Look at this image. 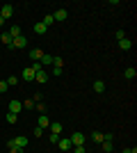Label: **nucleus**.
<instances>
[{"label": "nucleus", "instance_id": "f257e3e1", "mask_svg": "<svg viewBox=\"0 0 137 153\" xmlns=\"http://www.w3.org/2000/svg\"><path fill=\"white\" fill-rule=\"evenodd\" d=\"M69 140H71V146H85L87 137H85L82 133H73L71 137H69Z\"/></svg>", "mask_w": 137, "mask_h": 153}, {"label": "nucleus", "instance_id": "f03ea898", "mask_svg": "<svg viewBox=\"0 0 137 153\" xmlns=\"http://www.w3.org/2000/svg\"><path fill=\"white\" fill-rule=\"evenodd\" d=\"M21 110H23V101H19V98L9 101V110H7V112H14V114H19Z\"/></svg>", "mask_w": 137, "mask_h": 153}, {"label": "nucleus", "instance_id": "7ed1b4c3", "mask_svg": "<svg viewBox=\"0 0 137 153\" xmlns=\"http://www.w3.org/2000/svg\"><path fill=\"white\" fill-rule=\"evenodd\" d=\"M57 144H59V151H62V153H69V151H71V140H69V137H59Z\"/></svg>", "mask_w": 137, "mask_h": 153}, {"label": "nucleus", "instance_id": "20e7f679", "mask_svg": "<svg viewBox=\"0 0 137 153\" xmlns=\"http://www.w3.org/2000/svg\"><path fill=\"white\" fill-rule=\"evenodd\" d=\"M27 46V39H25V34H21V37H16L12 41V46H9V48H25Z\"/></svg>", "mask_w": 137, "mask_h": 153}, {"label": "nucleus", "instance_id": "39448f33", "mask_svg": "<svg viewBox=\"0 0 137 153\" xmlns=\"http://www.w3.org/2000/svg\"><path fill=\"white\" fill-rule=\"evenodd\" d=\"M12 14H14V7H12V5H5V7H0V19H2V21H7L9 16H12Z\"/></svg>", "mask_w": 137, "mask_h": 153}, {"label": "nucleus", "instance_id": "423d86ee", "mask_svg": "<svg viewBox=\"0 0 137 153\" xmlns=\"http://www.w3.org/2000/svg\"><path fill=\"white\" fill-rule=\"evenodd\" d=\"M14 146H16V149H25L27 146V137H25V135H19V137H14Z\"/></svg>", "mask_w": 137, "mask_h": 153}, {"label": "nucleus", "instance_id": "0eeeda50", "mask_svg": "<svg viewBox=\"0 0 137 153\" xmlns=\"http://www.w3.org/2000/svg\"><path fill=\"white\" fill-rule=\"evenodd\" d=\"M34 82H41V85H46V82H48V73H46L44 69H41V71H37V73H34Z\"/></svg>", "mask_w": 137, "mask_h": 153}, {"label": "nucleus", "instance_id": "6e6552de", "mask_svg": "<svg viewBox=\"0 0 137 153\" xmlns=\"http://www.w3.org/2000/svg\"><path fill=\"white\" fill-rule=\"evenodd\" d=\"M66 16H69V12H66V9H57V12L53 14L55 23H62V21H66Z\"/></svg>", "mask_w": 137, "mask_h": 153}, {"label": "nucleus", "instance_id": "1a4fd4ad", "mask_svg": "<svg viewBox=\"0 0 137 153\" xmlns=\"http://www.w3.org/2000/svg\"><path fill=\"white\" fill-rule=\"evenodd\" d=\"M48 128H50V135H59V133H62V123H59V121H50Z\"/></svg>", "mask_w": 137, "mask_h": 153}, {"label": "nucleus", "instance_id": "9d476101", "mask_svg": "<svg viewBox=\"0 0 137 153\" xmlns=\"http://www.w3.org/2000/svg\"><path fill=\"white\" fill-rule=\"evenodd\" d=\"M119 48H121V51H130V48H133V41H130L128 37L121 39V41H119Z\"/></svg>", "mask_w": 137, "mask_h": 153}, {"label": "nucleus", "instance_id": "9b49d317", "mask_svg": "<svg viewBox=\"0 0 137 153\" xmlns=\"http://www.w3.org/2000/svg\"><path fill=\"white\" fill-rule=\"evenodd\" d=\"M103 135H105V133H98V130H94L89 137H91V142H94V144H101V142H103Z\"/></svg>", "mask_w": 137, "mask_h": 153}, {"label": "nucleus", "instance_id": "f8f14e48", "mask_svg": "<svg viewBox=\"0 0 137 153\" xmlns=\"http://www.w3.org/2000/svg\"><path fill=\"white\" fill-rule=\"evenodd\" d=\"M94 91H96V94H103L105 91V82L103 80H94Z\"/></svg>", "mask_w": 137, "mask_h": 153}, {"label": "nucleus", "instance_id": "ddd939ff", "mask_svg": "<svg viewBox=\"0 0 137 153\" xmlns=\"http://www.w3.org/2000/svg\"><path fill=\"white\" fill-rule=\"evenodd\" d=\"M7 34H9V37H12V41H14V39H16V37H21V27H19V25H12V27H9V32H7Z\"/></svg>", "mask_w": 137, "mask_h": 153}, {"label": "nucleus", "instance_id": "4468645a", "mask_svg": "<svg viewBox=\"0 0 137 153\" xmlns=\"http://www.w3.org/2000/svg\"><path fill=\"white\" fill-rule=\"evenodd\" d=\"M37 123H39V128H48V126H50V119H48L46 114H39V121H37Z\"/></svg>", "mask_w": 137, "mask_h": 153}, {"label": "nucleus", "instance_id": "2eb2a0df", "mask_svg": "<svg viewBox=\"0 0 137 153\" xmlns=\"http://www.w3.org/2000/svg\"><path fill=\"white\" fill-rule=\"evenodd\" d=\"M23 80H34V71H32V66L23 69Z\"/></svg>", "mask_w": 137, "mask_h": 153}, {"label": "nucleus", "instance_id": "dca6fc26", "mask_svg": "<svg viewBox=\"0 0 137 153\" xmlns=\"http://www.w3.org/2000/svg\"><path fill=\"white\" fill-rule=\"evenodd\" d=\"M30 57L32 59H41L44 57V51H41V48H32V51H30Z\"/></svg>", "mask_w": 137, "mask_h": 153}, {"label": "nucleus", "instance_id": "f3484780", "mask_svg": "<svg viewBox=\"0 0 137 153\" xmlns=\"http://www.w3.org/2000/svg\"><path fill=\"white\" fill-rule=\"evenodd\" d=\"M46 30H48V27H46L44 23H41V21L37 23V25H34V34H46Z\"/></svg>", "mask_w": 137, "mask_h": 153}, {"label": "nucleus", "instance_id": "a211bd4d", "mask_svg": "<svg viewBox=\"0 0 137 153\" xmlns=\"http://www.w3.org/2000/svg\"><path fill=\"white\" fill-rule=\"evenodd\" d=\"M126 78H128V80H133V78L137 76V71H135V66H128V69H126V73H124Z\"/></svg>", "mask_w": 137, "mask_h": 153}, {"label": "nucleus", "instance_id": "6ab92c4d", "mask_svg": "<svg viewBox=\"0 0 137 153\" xmlns=\"http://www.w3.org/2000/svg\"><path fill=\"white\" fill-rule=\"evenodd\" d=\"M34 110H37L39 114H46V105H44V101H37V103H34Z\"/></svg>", "mask_w": 137, "mask_h": 153}, {"label": "nucleus", "instance_id": "aec40b11", "mask_svg": "<svg viewBox=\"0 0 137 153\" xmlns=\"http://www.w3.org/2000/svg\"><path fill=\"white\" fill-rule=\"evenodd\" d=\"M101 146H103L105 153H110L112 149H114V144H112V142H107V140H103V142H101Z\"/></svg>", "mask_w": 137, "mask_h": 153}, {"label": "nucleus", "instance_id": "412c9836", "mask_svg": "<svg viewBox=\"0 0 137 153\" xmlns=\"http://www.w3.org/2000/svg\"><path fill=\"white\" fill-rule=\"evenodd\" d=\"M41 23H44L46 27H48V25H53V23H55V19H53V14H46V16H44V21H41Z\"/></svg>", "mask_w": 137, "mask_h": 153}, {"label": "nucleus", "instance_id": "4be33fe9", "mask_svg": "<svg viewBox=\"0 0 137 153\" xmlns=\"http://www.w3.org/2000/svg\"><path fill=\"white\" fill-rule=\"evenodd\" d=\"M2 44H5L7 48H9V46H12V37H9V34H7V32H2Z\"/></svg>", "mask_w": 137, "mask_h": 153}, {"label": "nucleus", "instance_id": "5701e85b", "mask_svg": "<svg viewBox=\"0 0 137 153\" xmlns=\"http://www.w3.org/2000/svg\"><path fill=\"white\" fill-rule=\"evenodd\" d=\"M19 114H14V112H7V123H16Z\"/></svg>", "mask_w": 137, "mask_h": 153}, {"label": "nucleus", "instance_id": "b1692460", "mask_svg": "<svg viewBox=\"0 0 137 153\" xmlns=\"http://www.w3.org/2000/svg\"><path fill=\"white\" fill-rule=\"evenodd\" d=\"M7 85H9V87L19 85V78H16V76H9V78H7Z\"/></svg>", "mask_w": 137, "mask_h": 153}, {"label": "nucleus", "instance_id": "393cba45", "mask_svg": "<svg viewBox=\"0 0 137 153\" xmlns=\"http://www.w3.org/2000/svg\"><path fill=\"white\" fill-rule=\"evenodd\" d=\"M114 39H117V41H121V39H126V32H124V30H117V32H114Z\"/></svg>", "mask_w": 137, "mask_h": 153}, {"label": "nucleus", "instance_id": "a878e982", "mask_svg": "<svg viewBox=\"0 0 137 153\" xmlns=\"http://www.w3.org/2000/svg\"><path fill=\"white\" fill-rule=\"evenodd\" d=\"M44 64H53V57L46 55V53H44V57H41V66H44Z\"/></svg>", "mask_w": 137, "mask_h": 153}, {"label": "nucleus", "instance_id": "bb28decb", "mask_svg": "<svg viewBox=\"0 0 137 153\" xmlns=\"http://www.w3.org/2000/svg\"><path fill=\"white\" fill-rule=\"evenodd\" d=\"M23 108L32 110V108H34V101H32V98H27V101H23Z\"/></svg>", "mask_w": 137, "mask_h": 153}, {"label": "nucleus", "instance_id": "cd10ccee", "mask_svg": "<svg viewBox=\"0 0 137 153\" xmlns=\"http://www.w3.org/2000/svg\"><path fill=\"white\" fill-rule=\"evenodd\" d=\"M7 89H9V85H7V80H0V91H2V94H5Z\"/></svg>", "mask_w": 137, "mask_h": 153}, {"label": "nucleus", "instance_id": "c85d7f7f", "mask_svg": "<svg viewBox=\"0 0 137 153\" xmlns=\"http://www.w3.org/2000/svg\"><path fill=\"white\" fill-rule=\"evenodd\" d=\"M53 76H57V78L62 76V66H55V69H53Z\"/></svg>", "mask_w": 137, "mask_h": 153}, {"label": "nucleus", "instance_id": "c756f323", "mask_svg": "<svg viewBox=\"0 0 137 153\" xmlns=\"http://www.w3.org/2000/svg\"><path fill=\"white\" fill-rule=\"evenodd\" d=\"M48 140H50L53 144H57V142H59V135H48Z\"/></svg>", "mask_w": 137, "mask_h": 153}, {"label": "nucleus", "instance_id": "7c9ffc66", "mask_svg": "<svg viewBox=\"0 0 137 153\" xmlns=\"http://www.w3.org/2000/svg\"><path fill=\"white\" fill-rule=\"evenodd\" d=\"M73 153H87L85 146H73Z\"/></svg>", "mask_w": 137, "mask_h": 153}, {"label": "nucleus", "instance_id": "2f4dec72", "mask_svg": "<svg viewBox=\"0 0 137 153\" xmlns=\"http://www.w3.org/2000/svg\"><path fill=\"white\" fill-rule=\"evenodd\" d=\"M34 135H37V137H41V135H44V128L37 126V128H34Z\"/></svg>", "mask_w": 137, "mask_h": 153}, {"label": "nucleus", "instance_id": "473e14b6", "mask_svg": "<svg viewBox=\"0 0 137 153\" xmlns=\"http://www.w3.org/2000/svg\"><path fill=\"white\" fill-rule=\"evenodd\" d=\"M9 153H23V149H16V146H12V149H9Z\"/></svg>", "mask_w": 137, "mask_h": 153}, {"label": "nucleus", "instance_id": "72a5a7b5", "mask_svg": "<svg viewBox=\"0 0 137 153\" xmlns=\"http://www.w3.org/2000/svg\"><path fill=\"white\" fill-rule=\"evenodd\" d=\"M0 25H5V21H2V19H0Z\"/></svg>", "mask_w": 137, "mask_h": 153}, {"label": "nucleus", "instance_id": "f704fd0d", "mask_svg": "<svg viewBox=\"0 0 137 153\" xmlns=\"http://www.w3.org/2000/svg\"><path fill=\"white\" fill-rule=\"evenodd\" d=\"M130 153H137V149H133V151H130Z\"/></svg>", "mask_w": 137, "mask_h": 153}]
</instances>
